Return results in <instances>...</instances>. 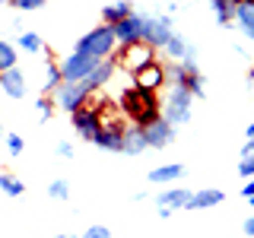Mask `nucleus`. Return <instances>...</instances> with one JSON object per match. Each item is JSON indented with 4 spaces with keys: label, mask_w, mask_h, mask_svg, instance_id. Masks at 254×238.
Wrapping results in <instances>:
<instances>
[{
    "label": "nucleus",
    "mask_w": 254,
    "mask_h": 238,
    "mask_svg": "<svg viewBox=\"0 0 254 238\" xmlns=\"http://www.w3.org/2000/svg\"><path fill=\"white\" fill-rule=\"evenodd\" d=\"M165 86H181V89H188L194 99H203L206 76L200 73V67H197V51H190L185 60H172L169 67H165Z\"/></svg>",
    "instance_id": "nucleus-1"
},
{
    "label": "nucleus",
    "mask_w": 254,
    "mask_h": 238,
    "mask_svg": "<svg viewBox=\"0 0 254 238\" xmlns=\"http://www.w3.org/2000/svg\"><path fill=\"white\" fill-rule=\"evenodd\" d=\"M124 111L133 121V127H146V124H153L156 118H162V102L156 99V92L133 86V89L124 92Z\"/></svg>",
    "instance_id": "nucleus-2"
},
{
    "label": "nucleus",
    "mask_w": 254,
    "mask_h": 238,
    "mask_svg": "<svg viewBox=\"0 0 254 238\" xmlns=\"http://www.w3.org/2000/svg\"><path fill=\"white\" fill-rule=\"evenodd\" d=\"M76 51H83V54H89V58L95 60H108L111 54L118 51V38H115V29L111 26H95L92 32H86L83 38L76 42Z\"/></svg>",
    "instance_id": "nucleus-3"
},
{
    "label": "nucleus",
    "mask_w": 254,
    "mask_h": 238,
    "mask_svg": "<svg viewBox=\"0 0 254 238\" xmlns=\"http://www.w3.org/2000/svg\"><path fill=\"white\" fill-rule=\"evenodd\" d=\"M172 35H175L172 13H156V16L149 13V16H143V45H149L153 51H162Z\"/></svg>",
    "instance_id": "nucleus-4"
},
{
    "label": "nucleus",
    "mask_w": 254,
    "mask_h": 238,
    "mask_svg": "<svg viewBox=\"0 0 254 238\" xmlns=\"http://www.w3.org/2000/svg\"><path fill=\"white\" fill-rule=\"evenodd\" d=\"M190 105H194V95H190L188 89H181V86H169V99H165L162 105V118L169 121L172 127H181L190 121Z\"/></svg>",
    "instance_id": "nucleus-5"
},
{
    "label": "nucleus",
    "mask_w": 254,
    "mask_h": 238,
    "mask_svg": "<svg viewBox=\"0 0 254 238\" xmlns=\"http://www.w3.org/2000/svg\"><path fill=\"white\" fill-rule=\"evenodd\" d=\"M70 124H73V130L79 133L83 140H95V133L102 130V124H105V118H102V108L92 105V102H86L83 108H76L73 115H70Z\"/></svg>",
    "instance_id": "nucleus-6"
},
{
    "label": "nucleus",
    "mask_w": 254,
    "mask_h": 238,
    "mask_svg": "<svg viewBox=\"0 0 254 238\" xmlns=\"http://www.w3.org/2000/svg\"><path fill=\"white\" fill-rule=\"evenodd\" d=\"M102 60H95L89 58V54H83V51H73V54H67L58 67H61V76H64V83H79V79H86L92 73L95 67H99Z\"/></svg>",
    "instance_id": "nucleus-7"
},
{
    "label": "nucleus",
    "mask_w": 254,
    "mask_h": 238,
    "mask_svg": "<svg viewBox=\"0 0 254 238\" xmlns=\"http://www.w3.org/2000/svg\"><path fill=\"white\" fill-rule=\"evenodd\" d=\"M54 95H58V108H61V111H67V115H73L76 108H83L86 102H89V95H92V92H89V86L79 79V83H64Z\"/></svg>",
    "instance_id": "nucleus-8"
},
{
    "label": "nucleus",
    "mask_w": 254,
    "mask_h": 238,
    "mask_svg": "<svg viewBox=\"0 0 254 238\" xmlns=\"http://www.w3.org/2000/svg\"><path fill=\"white\" fill-rule=\"evenodd\" d=\"M111 60H121L124 67H130V73H137V70H143L146 63H153V48L149 45H130V48H121V51H115L111 54Z\"/></svg>",
    "instance_id": "nucleus-9"
},
{
    "label": "nucleus",
    "mask_w": 254,
    "mask_h": 238,
    "mask_svg": "<svg viewBox=\"0 0 254 238\" xmlns=\"http://www.w3.org/2000/svg\"><path fill=\"white\" fill-rule=\"evenodd\" d=\"M111 29H115V38H118V45H121V48L140 45L143 42V13L127 16V19H121L118 26H111Z\"/></svg>",
    "instance_id": "nucleus-10"
},
{
    "label": "nucleus",
    "mask_w": 254,
    "mask_h": 238,
    "mask_svg": "<svg viewBox=\"0 0 254 238\" xmlns=\"http://www.w3.org/2000/svg\"><path fill=\"white\" fill-rule=\"evenodd\" d=\"M143 137H146V149H165L175 140V127L165 118H156L153 124L143 127Z\"/></svg>",
    "instance_id": "nucleus-11"
},
{
    "label": "nucleus",
    "mask_w": 254,
    "mask_h": 238,
    "mask_svg": "<svg viewBox=\"0 0 254 238\" xmlns=\"http://www.w3.org/2000/svg\"><path fill=\"white\" fill-rule=\"evenodd\" d=\"M95 146H99V149H105V153H121V149H124V127L121 124H115V121H105V124H102V130L99 133H95Z\"/></svg>",
    "instance_id": "nucleus-12"
},
{
    "label": "nucleus",
    "mask_w": 254,
    "mask_h": 238,
    "mask_svg": "<svg viewBox=\"0 0 254 238\" xmlns=\"http://www.w3.org/2000/svg\"><path fill=\"white\" fill-rule=\"evenodd\" d=\"M0 92L6 95V99H26V92H29V86H26V76H22V70L19 67H13V70H3L0 73Z\"/></svg>",
    "instance_id": "nucleus-13"
},
{
    "label": "nucleus",
    "mask_w": 254,
    "mask_h": 238,
    "mask_svg": "<svg viewBox=\"0 0 254 238\" xmlns=\"http://www.w3.org/2000/svg\"><path fill=\"white\" fill-rule=\"evenodd\" d=\"M133 86H140V89H149V92H156V89H162L165 86V67L162 63H146L143 70H137L133 73Z\"/></svg>",
    "instance_id": "nucleus-14"
},
{
    "label": "nucleus",
    "mask_w": 254,
    "mask_h": 238,
    "mask_svg": "<svg viewBox=\"0 0 254 238\" xmlns=\"http://www.w3.org/2000/svg\"><path fill=\"white\" fill-rule=\"evenodd\" d=\"M190 200V190L188 187H165L162 194L156 197V206L159 210H169V213H178V210H185Z\"/></svg>",
    "instance_id": "nucleus-15"
},
{
    "label": "nucleus",
    "mask_w": 254,
    "mask_h": 238,
    "mask_svg": "<svg viewBox=\"0 0 254 238\" xmlns=\"http://www.w3.org/2000/svg\"><path fill=\"white\" fill-rule=\"evenodd\" d=\"M222 200H226V194L219 187H200V190H190V200L185 210H210V206H219Z\"/></svg>",
    "instance_id": "nucleus-16"
},
{
    "label": "nucleus",
    "mask_w": 254,
    "mask_h": 238,
    "mask_svg": "<svg viewBox=\"0 0 254 238\" xmlns=\"http://www.w3.org/2000/svg\"><path fill=\"white\" fill-rule=\"evenodd\" d=\"M188 175V169L181 162H169V165H156L149 172V184H178L181 178Z\"/></svg>",
    "instance_id": "nucleus-17"
},
{
    "label": "nucleus",
    "mask_w": 254,
    "mask_h": 238,
    "mask_svg": "<svg viewBox=\"0 0 254 238\" xmlns=\"http://www.w3.org/2000/svg\"><path fill=\"white\" fill-rule=\"evenodd\" d=\"M232 22H235L238 29H242V35L254 45V0H248V3H238V6H235Z\"/></svg>",
    "instance_id": "nucleus-18"
},
{
    "label": "nucleus",
    "mask_w": 254,
    "mask_h": 238,
    "mask_svg": "<svg viewBox=\"0 0 254 238\" xmlns=\"http://www.w3.org/2000/svg\"><path fill=\"white\" fill-rule=\"evenodd\" d=\"M137 10H133L130 0H115V3H108L105 10H102V22L105 26H118L121 19H127V16H133Z\"/></svg>",
    "instance_id": "nucleus-19"
},
{
    "label": "nucleus",
    "mask_w": 254,
    "mask_h": 238,
    "mask_svg": "<svg viewBox=\"0 0 254 238\" xmlns=\"http://www.w3.org/2000/svg\"><path fill=\"white\" fill-rule=\"evenodd\" d=\"M115 67H118V63L111 60V58H108V60H102L99 67H95L92 73H89V76L83 79V83L89 86V92H95V89H102V86H108V79L115 76Z\"/></svg>",
    "instance_id": "nucleus-20"
},
{
    "label": "nucleus",
    "mask_w": 254,
    "mask_h": 238,
    "mask_svg": "<svg viewBox=\"0 0 254 238\" xmlns=\"http://www.w3.org/2000/svg\"><path fill=\"white\" fill-rule=\"evenodd\" d=\"M127 156H140L146 153V137H143V127H124V149Z\"/></svg>",
    "instance_id": "nucleus-21"
},
{
    "label": "nucleus",
    "mask_w": 254,
    "mask_h": 238,
    "mask_svg": "<svg viewBox=\"0 0 254 238\" xmlns=\"http://www.w3.org/2000/svg\"><path fill=\"white\" fill-rule=\"evenodd\" d=\"M162 51H165V54H169V60H185V58H188V54H190V51H194V48H190V45H188V38H185V35H178V32H175V35L169 38V45H165V48H162Z\"/></svg>",
    "instance_id": "nucleus-22"
},
{
    "label": "nucleus",
    "mask_w": 254,
    "mask_h": 238,
    "mask_svg": "<svg viewBox=\"0 0 254 238\" xmlns=\"http://www.w3.org/2000/svg\"><path fill=\"white\" fill-rule=\"evenodd\" d=\"M16 45H19L26 54H42L45 51V42H42V35H38V32H19Z\"/></svg>",
    "instance_id": "nucleus-23"
},
{
    "label": "nucleus",
    "mask_w": 254,
    "mask_h": 238,
    "mask_svg": "<svg viewBox=\"0 0 254 238\" xmlns=\"http://www.w3.org/2000/svg\"><path fill=\"white\" fill-rule=\"evenodd\" d=\"M0 190H3L6 197H22L26 194V184H22L16 175H6V172H0Z\"/></svg>",
    "instance_id": "nucleus-24"
},
{
    "label": "nucleus",
    "mask_w": 254,
    "mask_h": 238,
    "mask_svg": "<svg viewBox=\"0 0 254 238\" xmlns=\"http://www.w3.org/2000/svg\"><path fill=\"white\" fill-rule=\"evenodd\" d=\"M64 86V76H61V67L54 60L45 63V92H58Z\"/></svg>",
    "instance_id": "nucleus-25"
},
{
    "label": "nucleus",
    "mask_w": 254,
    "mask_h": 238,
    "mask_svg": "<svg viewBox=\"0 0 254 238\" xmlns=\"http://www.w3.org/2000/svg\"><path fill=\"white\" fill-rule=\"evenodd\" d=\"M213 16H216L219 26H232V16H235V6L229 0H213Z\"/></svg>",
    "instance_id": "nucleus-26"
},
{
    "label": "nucleus",
    "mask_w": 254,
    "mask_h": 238,
    "mask_svg": "<svg viewBox=\"0 0 254 238\" xmlns=\"http://www.w3.org/2000/svg\"><path fill=\"white\" fill-rule=\"evenodd\" d=\"M16 60H19V54H16V48L6 42V38H0V73L3 70H13Z\"/></svg>",
    "instance_id": "nucleus-27"
},
{
    "label": "nucleus",
    "mask_w": 254,
    "mask_h": 238,
    "mask_svg": "<svg viewBox=\"0 0 254 238\" xmlns=\"http://www.w3.org/2000/svg\"><path fill=\"white\" fill-rule=\"evenodd\" d=\"M48 197H51V200H67V197H70V184L64 178H54L51 184H48Z\"/></svg>",
    "instance_id": "nucleus-28"
},
{
    "label": "nucleus",
    "mask_w": 254,
    "mask_h": 238,
    "mask_svg": "<svg viewBox=\"0 0 254 238\" xmlns=\"http://www.w3.org/2000/svg\"><path fill=\"white\" fill-rule=\"evenodd\" d=\"M3 140H6V153H10V156H22V149H26V140H22L19 133H3Z\"/></svg>",
    "instance_id": "nucleus-29"
},
{
    "label": "nucleus",
    "mask_w": 254,
    "mask_h": 238,
    "mask_svg": "<svg viewBox=\"0 0 254 238\" xmlns=\"http://www.w3.org/2000/svg\"><path fill=\"white\" fill-rule=\"evenodd\" d=\"M35 108H38V121H42V124L51 121V115H54V102L48 99V95H42V99L35 102Z\"/></svg>",
    "instance_id": "nucleus-30"
},
{
    "label": "nucleus",
    "mask_w": 254,
    "mask_h": 238,
    "mask_svg": "<svg viewBox=\"0 0 254 238\" xmlns=\"http://www.w3.org/2000/svg\"><path fill=\"white\" fill-rule=\"evenodd\" d=\"M6 3L16 6V10H22V13H29V10H42L45 0H6Z\"/></svg>",
    "instance_id": "nucleus-31"
},
{
    "label": "nucleus",
    "mask_w": 254,
    "mask_h": 238,
    "mask_svg": "<svg viewBox=\"0 0 254 238\" xmlns=\"http://www.w3.org/2000/svg\"><path fill=\"white\" fill-rule=\"evenodd\" d=\"M238 175H242L245 181L254 178V156H242V162H238Z\"/></svg>",
    "instance_id": "nucleus-32"
},
{
    "label": "nucleus",
    "mask_w": 254,
    "mask_h": 238,
    "mask_svg": "<svg viewBox=\"0 0 254 238\" xmlns=\"http://www.w3.org/2000/svg\"><path fill=\"white\" fill-rule=\"evenodd\" d=\"M83 238H111V229L108 226H89L83 232Z\"/></svg>",
    "instance_id": "nucleus-33"
},
{
    "label": "nucleus",
    "mask_w": 254,
    "mask_h": 238,
    "mask_svg": "<svg viewBox=\"0 0 254 238\" xmlns=\"http://www.w3.org/2000/svg\"><path fill=\"white\" fill-rule=\"evenodd\" d=\"M58 156H61V159H73V143L61 140V143H58Z\"/></svg>",
    "instance_id": "nucleus-34"
},
{
    "label": "nucleus",
    "mask_w": 254,
    "mask_h": 238,
    "mask_svg": "<svg viewBox=\"0 0 254 238\" xmlns=\"http://www.w3.org/2000/svg\"><path fill=\"white\" fill-rule=\"evenodd\" d=\"M242 232L248 235V238H254V213H251V216H248V219L242 222Z\"/></svg>",
    "instance_id": "nucleus-35"
},
{
    "label": "nucleus",
    "mask_w": 254,
    "mask_h": 238,
    "mask_svg": "<svg viewBox=\"0 0 254 238\" xmlns=\"http://www.w3.org/2000/svg\"><path fill=\"white\" fill-rule=\"evenodd\" d=\"M242 197H245V200H251V197H254V178H248V181H245V187H242Z\"/></svg>",
    "instance_id": "nucleus-36"
},
{
    "label": "nucleus",
    "mask_w": 254,
    "mask_h": 238,
    "mask_svg": "<svg viewBox=\"0 0 254 238\" xmlns=\"http://www.w3.org/2000/svg\"><path fill=\"white\" fill-rule=\"evenodd\" d=\"M242 156H254V137H251V140H245V146H242Z\"/></svg>",
    "instance_id": "nucleus-37"
},
{
    "label": "nucleus",
    "mask_w": 254,
    "mask_h": 238,
    "mask_svg": "<svg viewBox=\"0 0 254 238\" xmlns=\"http://www.w3.org/2000/svg\"><path fill=\"white\" fill-rule=\"evenodd\" d=\"M245 137H248V140H251V137H254V121H251V124H248V130H245Z\"/></svg>",
    "instance_id": "nucleus-38"
},
{
    "label": "nucleus",
    "mask_w": 254,
    "mask_h": 238,
    "mask_svg": "<svg viewBox=\"0 0 254 238\" xmlns=\"http://www.w3.org/2000/svg\"><path fill=\"white\" fill-rule=\"evenodd\" d=\"M248 83H251V89H254V67L248 70Z\"/></svg>",
    "instance_id": "nucleus-39"
},
{
    "label": "nucleus",
    "mask_w": 254,
    "mask_h": 238,
    "mask_svg": "<svg viewBox=\"0 0 254 238\" xmlns=\"http://www.w3.org/2000/svg\"><path fill=\"white\" fill-rule=\"evenodd\" d=\"M229 3H232V6H238V3H248V0H229Z\"/></svg>",
    "instance_id": "nucleus-40"
},
{
    "label": "nucleus",
    "mask_w": 254,
    "mask_h": 238,
    "mask_svg": "<svg viewBox=\"0 0 254 238\" xmlns=\"http://www.w3.org/2000/svg\"><path fill=\"white\" fill-rule=\"evenodd\" d=\"M248 203H251V213H254V197H251V200H248Z\"/></svg>",
    "instance_id": "nucleus-41"
},
{
    "label": "nucleus",
    "mask_w": 254,
    "mask_h": 238,
    "mask_svg": "<svg viewBox=\"0 0 254 238\" xmlns=\"http://www.w3.org/2000/svg\"><path fill=\"white\" fill-rule=\"evenodd\" d=\"M54 238H70V235H54Z\"/></svg>",
    "instance_id": "nucleus-42"
},
{
    "label": "nucleus",
    "mask_w": 254,
    "mask_h": 238,
    "mask_svg": "<svg viewBox=\"0 0 254 238\" xmlns=\"http://www.w3.org/2000/svg\"><path fill=\"white\" fill-rule=\"evenodd\" d=\"M3 3H6V0H0V6H3Z\"/></svg>",
    "instance_id": "nucleus-43"
},
{
    "label": "nucleus",
    "mask_w": 254,
    "mask_h": 238,
    "mask_svg": "<svg viewBox=\"0 0 254 238\" xmlns=\"http://www.w3.org/2000/svg\"><path fill=\"white\" fill-rule=\"evenodd\" d=\"M0 137H3V130H0Z\"/></svg>",
    "instance_id": "nucleus-44"
}]
</instances>
